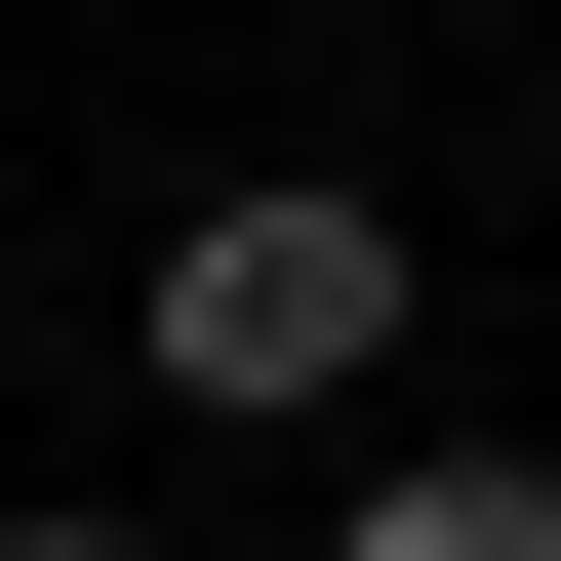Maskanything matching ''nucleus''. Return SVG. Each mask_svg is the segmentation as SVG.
I'll use <instances>...</instances> for the list:
<instances>
[{
	"label": "nucleus",
	"instance_id": "f03ea898",
	"mask_svg": "<svg viewBox=\"0 0 561 561\" xmlns=\"http://www.w3.org/2000/svg\"><path fill=\"white\" fill-rule=\"evenodd\" d=\"M321 561H561V442H401V481H362Z\"/></svg>",
	"mask_w": 561,
	"mask_h": 561
},
{
	"label": "nucleus",
	"instance_id": "7ed1b4c3",
	"mask_svg": "<svg viewBox=\"0 0 561 561\" xmlns=\"http://www.w3.org/2000/svg\"><path fill=\"white\" fill-rule=\"evenodd\" d=\"M0 561H161V522H121V481H41V522H0Z\"/></svg>",
	"mask_w": 561,
	"mask_h": 561
},
{
	"label": "nucleus",
	"instance_id": "f257e3e1",
	"mask_svg": "<svg viewBox=\"0 0 561 561\" xmlns=\"http://www.w3.org/2000/svg\"><path fill=\"white\" fill-rule=\"evenodd\" d=\"M121 362H161L201 442H280V401H362V362H401V201H362V161H241V201H161V280H121Z\"/></svg>",
	"mask_w": 561,
	"mask_h": 561
}]
</instances>
